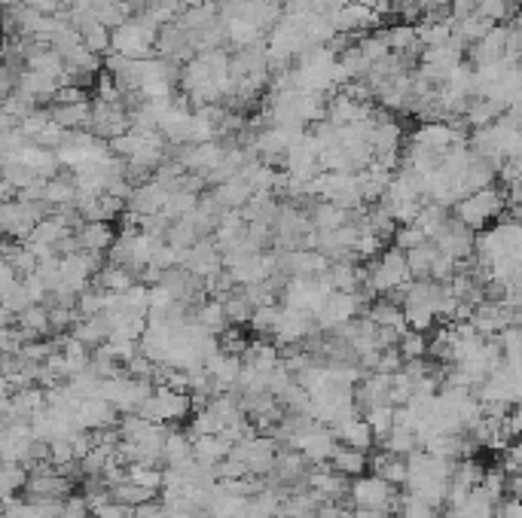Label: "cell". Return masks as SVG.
I'll use <instances>...</instances> for the list:
<instances>
[{
    "label": "cell",
    "mask_w": 522,
    "mask_h": 518,
    "mask_svg": "<svg viewBox=\"0 0 522 518\" xmlns=\"http://www.w3.org/2000/svg\"><path fill=\"white\" fill-rule=\"evenodd\" d=\"M508 211V192L501 187H489V189H480L473 196L462 198L456 207H452V216L458 223H464L467 229L473 232H482L489 229V223H498L501 214Z\"/></svg>",
    "instance_id": "1"
},
{
    "label": "cell",
    "mask_w": 522,
    "mask_h": 518,
    "mask_svg": "<svg viewBox=\"0 0 522 518\" xmlns=\"http://www.w3.org/2000/svg\"><path fill=\"white\" fill-rule=\"evenodd\" d=\"M46 202H25V198H15V202H4L0 207V229L13 241H28L31 232L46 220Z\"/></svg>",
    "instance_id": "2"
},
{
    "label": "cell",
    "mask_w": 522,
    "mask_h": 518,
    "mask_svg": "<svg viewBox=\"0 0 522 518\" xmlns=\"http://www.w3.org/2000/svg\"><path fill=\"white\" fill-rule=\"evenodd\" d=\"M397 497H401V494L394 491V485L385 482V478L376 476V473L358 476L349 488V500L355 509H379V513H391V509H397Z\"/></svg>",
    "instance_id": "3"
},
{
    "label": "cell",
    "mask_w": 522,
    "mask_h": 518,
    "mask_svg": "<svg viewBox=\"0 0 522 518\" xmlns=\"http://www.w3.org/2000/svg\"><path fill=\"white\" fill-rule=\"evenodd\" d=\"M360 303H364V293L336 290L333 296L324 303V308L314 314V320H318V332H333V329H340L342 323L360 317Z\"/></svg>",
    "instance_id": "4"
},
{
    "label": "cell",
    "mask_w": 522,
    "mask_h": 518,
    "mask_svg": "<svg viewBox=\"0 0 522 518\" xmlns=\"http://www.w3.org/2000/svg\"><path fill=\"white\" fill-rule=\"evenodd\" d=\"M233 458H239L248 467V473L269 476L275 470V461H279V448H275L272 439L248 436L239 445H233Z\"/></svg>",
    "instance_id": "5"
},
{
    "label": "cell",
    "mask_w": 522,
    "mask_h": 518,
    "mask_svg": "<svg viewBox=\"0 0 522 518\" xmlns=\"http://www.w3.org/2000/svg\"><path fill=\"white\" fill-rule=\"evenodd\" d=\"M431 241L440 247L443 253H449V257H456L458 262H462V259H473L477 235H473V229H467L464 223H458L456 216H449V220L443 223V229L437 232Z\"/></svg>",
    "instance_id": "6"
},
{
    "label": "cell",
    "mask_w": 522,
    "mask_h": 518,
    "mask_svg": "<svg viewBox=\"0 0 522 518\" xmlns=\"http://www.w3.org/2000/svg\"><path fill=\"white\" fill-rule=\"evenodd\" d=\"M314 329H318L314 314L281 305V317H279V323H275L272 336H275V342L279 345H299V342H305L309 336H314Z\"/></svg>",
    "instance_id": "7"
},
{
    "label": "cell",
    "mask_w": 522,
    "mask_h": 518,
    "mask_svg": "<svg viewBox=\"0 0 522 518\" xmlns=\"http://www.w3.org/2000/svg\"><path fill=\"white\" fill-rule=\"evenodd\" d=\"M333 259L321 250H303V247H294L281 257V272H288L290 277H321L330 272Z\"/></svg>",
    "instance_id": "8"
},
{
    "label": "cell",
    "mask_w": 522,
    "mask_h": 518,
    "mask_svg": "<svg viewBox=\"0 0 522 518\" xmlns=\"http://www.w3.org/2000/svg\"><path fill=\"white\" fill-rule=\"evenodd\" d=\"M168 198H172V189L163 187L159 180H144L137 183L132 198H128V211L137 216H153V214H163Z\"/></svg>",
    "instance_id": "9"
},
{
    "label": "cell",
    "mask_w": 522,
    "mask_h": 518,
    "mask_svg": "<svg viewBox=\"0 0 522 518\" xmlns=\"http://www.w3.org/2000/svg\"><path fill=\"white\" fill-rule=\"evenodd\" d=\"M467 58H471L473 67L498 65V61L508 58V28L495 25L492 31H489V37H482L480 43H473L471 49H467Z\"/></svg>",
    "instance_id": "10"
},
{
    "label": "cell",
    "mask_w": 522,
    "mask_h": 518,
    "mask_svg": "<svg viewBox=\"0 0 522 518\" xmlns=\"http://www.w3.org/2000/svg\"><path fill=\"white\" fill-rule=\"evenodd\" d=\"M76 424L83 430H107L117 424V406L107 403L102 397H89L83 399L80 408H76Z\"/></svg>",
    "instance_id": "11"
},
{
    "label": "cell",
    "mask_w": 522,
    "mask_h": 518,
    "mask_svg": "<svg viewBox=\"0 0 522 518\" xmlns=\"http://www.w3.org/2000/svg\"><path fill=\"white\" fill-rule=\"evenodd\" d=\"M309 488L318 494L321 500H336V497H342V494H349L351 485L345 482V476L336 467L318 463V470L309 473Z\"/></svg>",
    "instance_id": "12"
},
{
    "label": "cell",
    "mask_w": 522,
    "mask_h": 518,
    "mask_svg": "<svg viewBox=\"0 0 522 518\" xmlns=\"http://www.w3.org/2000/svg\"><path fill=\"white\" fill-rule=\"evenodd\" d=\"M211 196L224 205V211H242V207L254 198V187L248 183V177L239 174V177H233V180L220 183V187H214Z\"/></svg>",
    "instance_id": "13"
},
{
    "label": "cell",
    "mask_w": 522,
    "mask_h": 518,
    "mask_svg": "<svg viewBox=\"0 0 522 518\" xmlns=\"http://www.w3.org/2000/svg\"><path fill=\"white\" fill-rule=\"evenodd\" d=\"M336 439H340L342 445H351V448H360V452H370V448L376 445V433L370 427V421L367 417H349L345 424H340V427H333Z\"/></svg>",
    "instance_id": "14"
},
{
    "label": "cell",
    "mask_w": 522,
    "mask_h": 518,
    "mask_svg": "<svg viewBox=\"0 0 522 518\" xmlns=\"http://www.w3.org/2000/svg\"><path fill=\"white\" fill-rule=\"evenodd\" d=\"M233 454V443L217 433V436H196L193 439V458L202 463V467H217L220 461H226Z\"/></svg>",
    "instance_id": "15"
},
{
    "label": "cell",
    "mask_w": 522,
    "mask_h": 518,
    "mask_svg": "<svg viewBox=\"0 0 522 518\" xmlns=\"http://www.w3.org/2000/svg\"><path fill=\"white\" fill-rule=\"evenodd\" d=\"M367 317L376 323V327H391V329H397L403 336L406 329V317H403V305L397 303V299H373L370 308H367Z\"/></svg>",
    "instance_id": "16"
},
{
    "label": "cell",
    "mask_w": 522,
    "mask_h": 518,
    "mask_svg": "<svg viewBox=\"0 0 522 518\" xmlns=\"http://www.w3.org/2000/svg\"><path fill=\"white\" fill-rule=\"evenodd\" d=\"M76 238H80L83 250H98V253H107L117 241V232L111 229V223H83L76 229Z\"/></svg>",
    "instance_id": "17"
},
{
    "label": "cell",
    "mask_w": 522,
    "mask_h": 518,
    "mask_svg": "<svg viewBox=\"0 0 522 518\" xmlns=\"http://www.w3.org/2000/svg\"><path fill=\"white\" fill-rule=\"evenodd\" d=\"M52 119L58 122L65 131H80L92 122V104L80 101V104H52Z\"/></svg>",
    "instance_id": "18"
},
{
    "label": "cell",
    "mask_w": 522,
    "mask_h": 518,
    "mask_svg": "<svg viewBox=\"0 0 522 518\" xmlns=\"http://www.w3.org/2000/svg\"><path fill=\"white\" fill-rule=\"evenodd\" d=\"M76 31L83 34V43L89 46L95 56H102V52H111L113 49V28H107L104 22L98 19H83Z\"/></svg>",
    "instance_id": "19"
},
{
    "label": "cell",
    "mask_w": 522,
    "mask_h": 518,
    "mask_svg": "<svg viewBox=\"0 0 522 518\" xmlns=\"http://www.w3.org/2000/svg\"><path fill=\"white\" fill-rule=\"evenodd\" d=\"M196 323L199 327H205L208 332H214V336H220L226 327H233L229 323V314H226V305H224V299H205L202 305H199V312H196Z\"/></svg>",
    "instance_id": "20"
},
{
    "label": "cell",
    "mask_w": 522,
    "mask_h": 518,
    "mask_svg": "<svg viewBox=\"0 0 522 518\" xmlns=\"http://www.w3.org/2000/svg\"><path fill=\"white\" fill-rule=\"evenodd\" d=\"M330 463H333L342 476H355L358 478V476H364L367 470H370V454L360 452V448H351V445H340Z\"/></svg>",
    "instance_id": "21"
},
{
    "label": "cell",
    "mask_w": 522,
    "mask_h": 518,
    "mask_svg": "<svg viewBox=\"0 0 522 518\" xmlns=\"http://www.w3.org/2000/svg\"><path fill=\"white\" fill-rule=\"evenodd\" d=\"M224 25H226V40H233V46H239V49L257 46L260 34H263V28H257L254 22L242 19V15H226Z\"/></svg>",
    "instance_id": "22"
},
{
    "label": "cell",
    "mask_w": 522,
    "mask_h": 518,
    "mask_svg": "<svg viewBox=\"0 0 522 518\" xmlns=\"http://www.w3.org/2000/svg\"><path fill=\"white\" fill-rule=\"evenodd\" d=\"M349 220H351V211H345V207H340L336 202H318V207L312 211L314 232H336Z\"/></svg>",
    "instance_id": "23"
},
{
    "label": "cell",
    "mask_w": 522,
    "mask_h": 518,
    "mask_svg": "<svg viewBox=\"0 0 522 518\" xmlns=\"http://www.w3.org/2000/svg\"><path fill=\"white\" fill-rule=\"evenodd\" d=\"M382 448H385L388 454H397V458H410L412 452H419L421 443H419V436H416V430H410V427H391V433L385 439L379 443Z\"/></svg>",
    "instance_id": "24"
},
{
    "label": "cell",
    "mask_w": 522,
    "mask_h": 518,
    "mask_svg": "<svg viewBox=\"0 0 522 518\" xmlns=\"http://www.w3.org/2000/svg\"><path fill=\"white\" fill-rule=\"evenodd\" d=\"M76 196H80V187L74 177H52L46 183V205L52 207H71L76 205Z\"/></svg>",
    "instance_id": "25"
},
{
    "label": "cell",
    "mask_w": 522,
    "mask_h": 518,
    "mask_svg": "<svg viewBox=\"0 0 522 518\" xmlns=\"http://www.w3.org/2000/svg\"><path fill=\"white\" fill-rule=\"evenodd\" d=\"M193 461V436L181 430H168L165 436V463L168 467H181V463Z\"/></svg>",
    "instance_id": "26"
},
{
    "label": "cell",
    "mask_w": 522,
    "mask_h": 518,
    "mask_svg": "<svg viewBox=\"0 0 522 518\" xmlns=\"http://www.w3.org/2000/svg\"><path fill=\"white\" fill-rule=\"evenodd\" d=\"M135 272L128 266H104L98 272V287L111 290V293H128L135 287Z\"/></svg>",
    "instance_id": "27"
},
{
    "label": "cell",
    "mask_w": 522,
    "mask_h": 518,
    "mask_svg": "<svg viewBox=\"0 0 522 518\" xmlns=\"http://www.w3.org/2000/svg\"><path fill=\"white\" fill-rule=\"evenodd\" d=\"M248 366L260 369V373H272V369L281 366V357H279V347L275 345H266V342H251V347L244 351L242 357Z\"/></svg>",
    "instance_id": "28"
},
{
    "label": "cell",
    "mask_w": 522,
    "mask_h": 518,
    "mask_svg": "<svg viewBox=\"0 0 522 518\" xmlns=\"http://www.w3.org/2000/svg\"><path fill=\"white\" fill-rule=\"evenodd\" d=\"M437 253H440V247H437L434 241H428V244H421V247H416V250L406 253V262H410V272L416 281L431 277V266H434Z\"/></svg>",
    "instance_id": "29"
},
{
    "label": "cell",
    "mask_w": 522,
    "mask_h": 518,
    "mask_svg": "<svg viewBox=\"0 0 522 518\" xmlns=\"http://www.w3.org/2000/svg\"><path fill=\"white\" fill-rule=\"evenodd\" d=\"M397 515L401 518H443L440 509H434L431 504H425V500L410 491L397 497Z\"/></svg>",
    "instance_id": "30"
},
{
    "label": "cell",
    "mask_w": 522,
    "mask_h": 518,
    "mask_svg": "<svg viewBox=\"0 0 522 518\" xmlns=\"http://www.w3.org/2000/svg\"><path fill=\"white\" fill-rule=\"evenodd\" d=\"M19 327L22 329H31L34 336H46L52 332V320H49V305H31L25 312L19 314Z\"/></svg>",
    "instance_id": "31"
},
{
    "label": "cell",
    "mask_w": 522,
    "mask_h": 518,
    "mask_svg": "<svg viewBox=\"0 0 522 518\" xmlns=\"http://www.w3.org/2000/svg\"><path fill=\"white\" fill-rule=\"evenodd\" d=\"M394 412H397V406H391V403L367 408L364 417L370 421V427L376 433V443H382V439H385L388 433H391V427H394Z\"/></svg>",
    "instance_id": "32"
},
{
    "label": "cell",
    "mask_w": 522,
    "mask_h": 518,
    "mask_svg": "<svg viewBox=\"0 0 522 518\" xmlns=\"http://www.w3.org/2000/svg\"><path fill=\"white\" fill-rule=\"evenodd\" d=\"M128 482L141 485V488L159 491L165 485V470L163 467H150V463H132V467H128Z\"/></svg>",
    "instance_id": "33"
},
{
    "label": "cell",
    "mask_w": 522,
    "mask_h": 518,
    "mask_svg": "<svg viewBox=\"0 0 522 518\" xmlns=\"http://www.w3.org/2000/svg\"><path fill=\"white\" fill-rule=\"evenodd\" d=\"M113 494V500H119V504H126V506H141V504H150V500H156V494L159 491H153V488H141V485H135V482H122L117 485V488H111Z\"/></svg>",
    "instance_id": "34"
},
{
    "label": "cell",
    "mask_w": 522,
    "mask_h": 518,
    "mask_svg": "<svg viewBox=\"0 0 522 518\" xmlns=\"http://www.w3.org/2000/svg\"><path fill=\"white\" fill-rule=\"evenodd\" d=\"M224 305H226V314H229V323H233V327L251 323V317H254V305L248 303V296H244L242 290H233L229 296H224Z\"/></svg>",
    "instance_id": "35"
},
{
    "label": "cell",
    "mask_w": 522,
    "mask_h": 518,
    "mask_svg": "<svg viewBox=\"0 0 522 518\" xmlns=\"http://www.w3.org/2000/svg\"><path fill=\"white\" fill-rule=\"evenodd\" d=\"M305 461L303 454L296 452V448H290V452H281L279 454V461H275V470L272 473H279L284 482H290V478H299V476H305Z\"/></svg>",
    "instance_id": "36"
},
{
    "label": "cell",
    "mask_w": 522,
    "mask_h": 518,
    "mask_svg": "<svg viewBox=\"0 0 522 518\" xmlns=\"http://www.w3.org/2000/svg\"><path fill=\"white\" fill-rule=\"evenodd\" d=\"M397 347H401L403 360H421V357H428V347H431V338H428L425 332L406 329L403 336H401V342H397Z\"/></svg>",
    "instance_id": "37"
},
{
    "label": "cell",
    "mask_w": 522,
    "mask_h": 518,
    "mask_svg": "<svg viewBox=\"0 0 522 518\" xmlns=\"http://www.w3.org/2000/svg\"><path fill=\"white\" fill-rule=\"evenodd\" d=\"M49 122H52V110H43V107H37L34 113H28L25 119L19 122V128H22V135H25L31 144H34L37 137H40L43 131H46Z\"/></svg>",
    "instance_id": "38"
},
{
    "label": "cell",
    "mask_w": 522,
    "mask_h": 518,
    "mask_svg": "<svg viewBox=\"0 0 522 518\" xmlns=\"http://www.w3.org/2000/svg\"><path fill=\"white\" fill-rule=\"evenodd\" d=\"M421 244H428V235L416 226V223H412V226H397L394 247H401L403 253H410V250H416V247H421Z\"/></svg>",
    "instance_id": "39"
},
{
    "label": "cell",
    "mask_w": 522,
    "mask_h": 518,
    "mask_svg": "<svg viewBox=\"0 0 522 518\" xmlns=\"http://www.w3.org/2000/svg\"><path fill=\"white\" fill-rule=\"evenodd\" d=\"M279 317H281V305H260V308H254V317H251V329L275 332Z\"/></svg>",
    "instance_id": "40"
},
{
    "label": "cell",
    "mask_w": 522,
    "mask_h": 518,
    "mask_svg": "<svg viewBox=\"0 0 522 518\" xmlns=\"http://www.w3.org/2000/svg\"><path fill=\"white\" fill-rule=\"evenodd\" d=\"M220 347H224L226 354H235V357H244V351L251 347V342L244 338L242 327H226L220 332Z\"/></svg>",
    "instance_id": "41"
},
{
    "label": "cell",
    "mask_w": 522,
    "mask_h": 518,
    "mask_svg": "<svg viewBox=\"0 0 522 518\" xmlns=\"http://www.w3.org/2000/svg\"><path fill=\"white\" fill-rule=\"evenodd\" d=\"M406 366L401 347H385V351L379 354V366H376V373H385V375H394L401 373V369Z\"/></svg>",
    "instance_id": "42"
},
{
    "label": "cell",
    "mask_w": 522,
    "mask_h": 518,
    "mask_svg": "<svg viewBox=\"0 0 522 518\" xmlns=\"http://www.w3.org/2000/svg\"><path fill=\"white\" fill-rule=\"evenodd\" d=\"M132 515H135V509L119 504V500H107L104 506L92 509V518H132Z\"/></svg>",
    "instance_id": "43"
},
{
    "label": "cell",
    "mask_w": 522,
    "mask_h": 518,
    "mask_svg": "<svg viewBox=\"0 0 522 518\" xmlns=\"http://www.w3.org/2000/svg\"><path fill=\"white\" fill-rule=\"evenodd\" d=\"M80 101H89L86 89H83V86H61L56 92V101H52V104H80Z\"/></svg>",
    "instance_id": "44"
},
{
    "label": "cell",
    "mask_w": 522,
    "mask_h": 518,
    "mask_svg": "<svg viewBox=\"0 0 522 518\" xmlns=\"http://www.w3.org/2000/svg\"><path fill=\"white\" fill-rule=\"evenodd\" d=\"M312 4H314V13L318 15H336L342 6H349L351 0H312Z\"/></svg>",
    "instance_id": "45"
},
{
    "label": "cell",
    "mask_w": 522,
    "mask_h": 518,
    "mask_svg": "<svg viewBox=\"0 0 522 518\" xmlns=\"http://www.w3.org/2000/svg\"><path fill=\"white\" fill-rule=\"evenodd\" d=\"M25 6H31V10H37V13H58L61 6H65V0H22Z\"/></svg>",
    "instance_id": "46"
},
{
    "label": "cell",
    "mask_w": 522,
    "mask_h": 518,
    "mask_svg": "<svg viewBox=\"0 0 522 518\" xmlns=\"http://www.w3.org/2000/svg\"><path fill=\"white\" fill-rule=\"evenodd\" d=\"M498 515H501V518H522V500L510 497L508 504H504L501 509H498Z\"/></svg>",
    "instance_id": "47"
},
{
    "label": "cell",
    "mask_w": 522,
    "mask_h": 518,
    "mask_svg": "<svg viewBox=\"0 0 522 518\" xmlns=\"http://www.w3.org/2000/svg\"><path fill=\"white\" fill-rule=\"evenodd\" d=\"M419 4H421V10L425 13H437V10H449L452 0H419Z\"/></svg>",
    "instance_id": "48"
},
{
    "label": "cell",
    "mask_w": 522,
    "mask_h": 518,
    "mask_svg": "<svg viewBox=\"0 0 522 518\" xmlns=\"http://www.w3.org/2000/svg\"><path fill=\"white\" fill-rule=\"evenodd\" d=\"M510 290H513V293H517V296H522V272L517 275V281H513V284H510Z\"/></svg>",
    "instance_id": "49"
},
{
    "label": "cell",
    "mask_w": 522,
    "mask_h": 518,
    "mask_svg": "<svg viewBox=\"0 0 522 518\" xmlns=\"http://www.w3.org/2000/svg\"><path fill=\"white\" fill-rule=\"evenodd\" d=\"M132 518H135V515H132Z\"/></svg>",
    "instance_id": "50"
},
{
    "label": "cell",
    "mask_w": 522,
    "mask_h": 518,
    "mask_svg": "<svg viewBox=\"0 0 522 518\" xmlns=\"http://www.w3.org/2000/svg\"><path fill=\"white\" fill-rule=\"evenodd\" d=\"M519 329H522V327H519Z\"/></svg>",
    "instance_id": "51"
}]
</instances>
